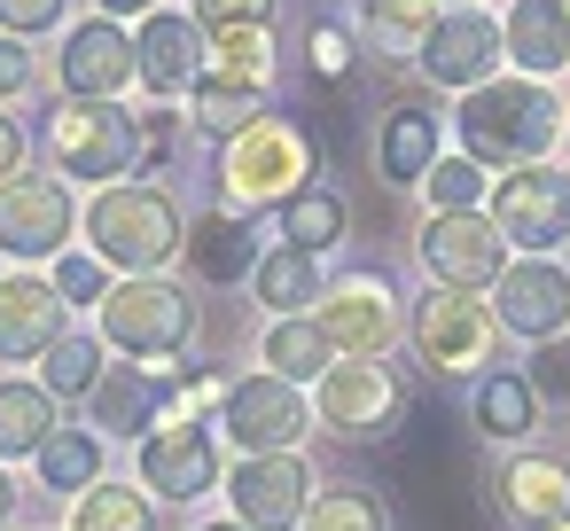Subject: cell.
<instances>
[{
	"label": "cell",
	"mask_w": 570,
	"mask_h": 531,
	"mask_svg": "<svg viewBox=\"0 0 570 531\" xmlns=\"http://www.w3.org/2000/svg\"><path fill=\"white\" fill-rule=\"evenodd\" d=\"M453 126H461V157H476L492 173H523V165H547V149L562 141L570 110L539 79H492V87L461 95Z\"/></svg>",
	"instance_id": "1"
},
{
	"label": "cell",
	"mask_w": 570,
	"mask_h": 531,
	"mask_svg": "<svg viewBox=\"0 0 570 531\" xmlns=\"http://www.w3.org/2000/svg\"><path fill=\"white\" fill-rule=\"evenodd\" d=\"M305 188H321V141L297 118H282V110H266L250 134H235L219 149V212H235V219L282 212Z\"/></svg>",
	"instance_id": "2"
},
{
	"label": "cell",
	"mask_w": 570,
	"mask_h": 531,
	"mask_svg": "<svg viewBox=\"0 0 570 531\" xmlns=\"http://www.w3.org/2000/svg\"><path fill=\"white\" fill-rule=\"evenodd\" d=\"M87 243L102 266H118L126 282H149L165 274L180 250H188V219L180 204L157 188V180H118V188H95L87 204Z\"/></svg>",
	"instance_id": "3"
},
{
	"label": "cell",
	"mask_w": 570,
	"mask_h": 531,
	"mask_svg": "<svg viewBox=\"0 0 570 531\" xmlns=\"http://www.w3.org/2000/svg\"><path fill=\"white\" fill-rule=\"evenodd\" d=\"M95 336H102L118 360H180V352L196 344V297H188L180 282H165V274L118 282V289L102 297Z\"/></svg>",
	"instance_id": "4"
},
{
	"label": "cell",
	"mask_w": 570,
	"mask_h": 531,
	"mask_svg": "<svg viewBox=\"0 0 570 531\" xmlns=\"http://www.w3.org/2000/svg\"><path fill=\"white\" fill-rule=\"evenodd\" d=\"M48 149L63 180H102L118 188L141 165V118L126 102H56L48 110Z\"/></svg>",
	"instance_id": "5"
},
{
	"label": "cell",
	"mask_w": 570,
	"mask_h": 531,
	"mask_svg": "<svg viewBox=\"0 0 570 531\" xmlns=\"http://www.w3.org/2000/svg\"><path fill=\"white\" fill-rule=\"evenodd\" d=\"M406 336H414V352H422L430 375H476V367L492 360L500 321H492V297H469V289H422L414 313H406Z\"/></svg>",
	"instance_id": "6"
},
{
	"label": "cell",
	"mask_w": 570,
	"mask_h": 531,
	"mask_svg": "<svg viewBox=\"0 0 570 531\" xmlns=\"http://www.w3.org/2000/svg\"><path fill=\"white\" fill-rule=\"evenodd\" d=\"M414 250L430 266V289H469V297H492V282L515 266V250L500 243L492 212H430Z\"/></svg>",
	"instance_id": "7"
},
{
	"label": "cell",
	"mask_w": 570,
	"mask_h": 531,
	"mask_svg": "<svg viewBox=\"0 0 570 531\" xmlns=\"http://www.w3.org/2000/svg\"><path fill=\"white\" fill-rule=\"evenodd\" d=\"M492 227L515 258H554L570 243V173L562 165H523L492 180Z\"/></svg>",
	"instance_id": "8"
},
{
	"label": "cell",
	"mask_w": 570,
	"mask_h": 531,
	"mask_svg": "<svg viewBox=\"0 0 570 531\" xmlns=\"http://www.w3.org/2000/svg\"><path fill=\"white\" fill-rule=\"evenodd\" d=\"M406 414V383L391 360H336L313 383V422L336 437H391Z\"/></svg>",
	"instance_id": "9"
},
{
	"label": "cell",
	"mask_w": 570,
	"mask_h": 531,
	"mask_svg": "<svg viewBox=\"0 0 570 531\" xmlns=\"http://www.w3.org/2000/svg\"><path fill=\"white\" fill-rule=\"evenodd\" d=\"M313 328L328 336V352H336V360H383V352L399 344L406 313H399V289H391L383 274H344V282H328V289H321Z\"/></svg>",
	"instance_id": "10"
},
{
	"label": "cell",
	"mask_w": 570,
	"mask_h": 531,
	"mask_svg": "<svg viewBox=\"0 0 570 531\" xmlns=\"http://www.w3.org/2000/svg\"><path fill=\"white\" fill-rule=\"evenodd\" d=\"M219 430L235 437V453L250 461V453H297L305 445V430H313V399L297 391V383H282V375H243V383H227V406H219Z\"/></svg>",
	"instance_id": "11"
},
{
	"label": "cell",
	"mask_w": 570,
	"mask_h": 531,
	"mask_svg": "<svg viewBox=\"0 0 570 531\" xmlns=\"http://www.w3.org/2000/svg\"><path fill=\"white\" fill-rule=\"evenodd\" d=\"M79 227V204L56 173H17V180H0V258H17V266H40V258H63Z\"/></svg>",
	"instance_id": "12"
},
{
	"label": "cell",
	"mask_w": 570,
	"mask_h": 531,
	"mask_svg": "<svg viewBox=\"0 0 570 531\" xmlns=\"http://www.w3.org/2000/svg\"><path fill=\"white\" fill-rule=\"evenodd\" d=\"M227 500H235V523H250V531H305L321 484H313L305 453H250L227 469Z\"/></svg>",
	"instance_id": "13"
},
{
	"label": "cell",
	"mask_w": 570,
	"mask_h": 531,
	"mask_svg": "<svg viewBox=\"0 0 570 531\" xmlns=\"http://www.w3.org/2000/svg\"><path fill=\"white\" fill-rule=\"evenodd\" d=\"M500 63H508V40H500V24H492L484 9H438V24H430V40H422V56H414V71H422L430 87H445V95L492 87Z\"/></svg>",
	"instance_id": "14"
},
{
	"label": "cell",
	"mask_w": 570,
	"mask_h": 531,
	"mask_svg": "<svg viewBox=\"0 0 570 531\" xmlns=\"http://www.w3.org/2000/svg\"><path fill=\"white\" fill-rule=\"evenodd\" d=\"M134 484L149 500H173V508L219 492V430L212 422H165V430H149L141 461H134Z\"/></svg>",
	"instance_id": "15"
},
{
	"label": "cell",
	"mask_w": 570,
	"mask_h": 531,
	"mask_svg": "<svg viewBox=\"0 0 570 531\" xmlns=\"http://www.w3.org/2000/svg\"><path fill=\"white\" fill-rule=\"evenodd\" d=\"M492 321H500V336H523L531 352L570 336V274H562V258H515L492 282Z\"/></svg>",
	"instance_id": "16"
},
{
	"label": "cell",
	"mask_w": 570,
	"mask_h": 531,
	"mask_svg": "<svg viewBox=\"0 0 570 531\" xmlns=\"http://www.w3.org/2000/svg\"><path fill=\"white\" fill-rule=\"evenodd\" d=\"M134 79H141V56H134V32H126V24H110V17L71 24V40H63V56H56L63 102H118Z\"/></svg>",
	"instance_id": "17"
},
{
	"label": "cell",
	"mask_w": 570,
	"mask_h": 531,
	"mask_svg": "<svg viewBox=\"0 0 570 531\" xmlns=\"http://www.w3.org/2000/svg\"><path fill=\"white\" fill-rule=\"evenodd\" d=\"M134 56H141V87H149L157 102H173V95H196V79L212 71V40H204V24H196V17H180V9H157V17H141V32H134Z\"/></svg>",
	"instance_id": "18"
},
{
	"label": "cell",
	"mask_w": 570,
	"mask_h": 531,
	"mask_svg": "<svg viewBox=\"0 0 570 531\" xmlns=\"http://www.w3.org/2000/svg\"><path fill=\"white\" fill-rule=\"evenodd\" d=\"M63 336H71V305L56 297V282H40V274H0V360H9V367L48 360Z\"/></svg>",
	"instance_id": "19"
},
{
	"label": "cell",
	"mask_w": 570,
	"mask_h": 531,
	"mask_svg": "<svg viewBox=\"0 0 570 531\" xmlns=\"http://www.w3.org/2000/svg\"><path fill=\"white\" fill-rule=\"evenodd\" d=\"M484 492H492V508H500L508 523L554 531V523L570 515V461H554V453H508Z\"/></svg>",
	"instance_id": "20"
},
{
	"label": "cell",
	"mask_w": 570,
	"mask_h": 531,
	"mask_svg": "<svg viewBox=\"0 0 570 531\" xmlns=\"http://www.w3.org/2000/svg\"><path fill=\"white\" fill-rule=\"evenodd\" d=\"M500 40H508V63L547 87L570 63V9L562 0H515V9L500 17Z\"/></svg>",
	"instance_id": "21"
},
{
	"label": "cell",
	"mask_w": 570,
	"mask_h": 531,
	"mask_svg": "<svg viewBox=\"0 0 570 531\" xmlns=\"http://www.w3.org/2000/svg\"><path fill=\"white\" fill-rule=\"evenodd\" d=\"M188 266H196V282H212V289H235L243 274H258V235H250V219H235V212H196L188 219V250H180Z\"/></svg>",
	"instance_id": "22"
},
{
	"label": "cell",
	"mask_w": 570,
	"mask_h": 531,
	"mask_svg": "<svg viewBox=\"0 0 570 531\" xmlns=\"http://www.w3.org/2000/svg\"><path fill=\"white\" fill-rule=\"evenodd\" d=\"M258 118H266V87H250V79L219 71V63H212V71L196 79V95H188V126H196V134H212L219 149H227L235 134H250Z\"/></svg>",
	"instance_id": "23"
},
{
	"label": "cell",
	"mask_w": 570,
	"mask_h": 531,
	"mask_svg": "<svg viewBox=\"0 0 570 531\" xmlns=\"http://www.w3.org/2000/svg\"><path fill=\"white\" fill-rule=\"evenodd\" d=\"M95 437L102 430H118V437H149L157 422H165V383L157 375H141V367H110L102 383H95Z\"/></svg>",
	"instance_id": "24"
},
{
	"label": "cell",
	"mask_w": 570,
	"mask_h": 531,
	"mask_svg": "<svg viewBox=\"0 0 570 531\" xmlns=\"http://www.w3.org/2000/svg\"><path fill=\"white\" fill-rule=\"evenodd\" d=\"M56 430H63V414H56L48 383H24V375L0 383V461H40V445Z\"/></svg>",
	"instance_id": "25"
},
{
	"label": "cell",
	"mask_w": 570,
	"mask_h": 531,
	"mask_svg": "<svg viewBox=\"0 0 570 531\" xmlns=\"http://www.w3.org/2000/svg\"><path fill=\"white\" fill-rule=\"evenodd\" d=\"M375 165H383L391 188H422L430 165H438V118L414 110V102L391 110V118H383V141H375Z\"/></svg>",
	"instance_id": "26"
},
{
	"label": "cell",
	"mask_w": 570,
	"mask_h": 531,
	"mask_svg": "<svg viewBox=\"0 0 570 531\" xmlns=\"http://www.w3.org/2000/svg\"><path fill=\"white\" fill-rule=\"evenodd\" d=\"M250 289H258V305H266L274 321H297L305 305H321V258H313V250H289V243H274V250L258 258Z\"/></svg>",
	"instance_id": "27"
},
{
	"label": "cell",
	"mask_w": 570,
	"mask_h": 531,
	"mask_svg": "<svg viewBox=\"0 0 570 531\" xmlns=\"http://www.w3.org/2000/svg\"><path fill=\"white\" fill-rule=\"evenodd\" d=\"M469 414H476V430H484L492 445H515V437H531V430H539V391H531L523 375L492 367V375H476Z\"/></svg>",
	"instance_id": "28"
},
{
	"label": "cell",
	"mask_w": 570,
	"mask_h": 531,
	"mask_svg": "<svg viewBox=\"0 0 570 531\" xmlns=\"http://www.w3.org/2000/svg\"><path fill=\"white\" fill-rule=\"evenodd\" d=\"M258 360H266V375H282V383H321L328 367H336V352H328V336L313 328V313H297V321H274L266 336H258Z\"/></svg>",
	"instance_id": "29"
},
{
	"label": "cell",
	"mask_w": 570,
	"mask_h": 531,
	"mask_svg": "<svg viewBox=\"0 0 570 531\" xmlns=\"http://www.w3.org/2000/svg\"><path fill=\"white\" fill-rule=\"evenodd\" d=\"M71 531H157V500L141 484H87L71 508Z\"/></svg>",
	"instance_id": "30"
},
{
	"label": "cell",
	"mask_w": 570,
	"mask_h": 531,
	"mask_svg": "<svg viewBox=\"0 0 570 531\" xmlns=\"http://www.w3.org/2000/svg\"><path fill=\"white\" fill-rule=\"evenodd\" d=\"M344 227H352V212H344V196L336 188H305L297 204H282V243L289 250H336L344 243Z\"/></svg>",
	"instance_id": "31"
},
{
	"label": "cell",
	"mask_w": 570,
	"mask_h": 531,
	"mask_svg": "<svg viewBox=\"0 0 570 531\" xmlns=\"http://www.w3.org/2000/svg\"><path fill=\"white\" fill-rule=\"evenodd\" d=\"M102 352H110V344H102L95 328H71V336L40 360V383L56 391V406H63V399H95V383L110 375V367H102Z\"/></svg>",
	"instance_id": "32"
},
{
	"label": "cell",
	"mask_w": 570,
	"mask_h": 531,
	"mask_svg": "<svg viewBox=\"0 0 570 531\" xmlns=\"http://www.w3.org/2000/svg\"><path fill=\"white\" fill-rule=\"evenodd\" d=\"M40 484H48V492H87V484H102V437H95V430H56V437L40 445Z\"/></svg>",
	"instance_id": "33"
},
{
	"label": "cell",
	"mask_w": 570,
	"mask_h": 531,
	"mask_svg": "<svg viewBox=\"0 0 570 531\" xmlns=\"http://www.w3.org/2000/svg\"><path fill=\"white\" fill-rule=\"evenodd\" d=\"M430 24H438V0H367V40L391 56H422Z\"/></svg>",
	"instance_id": "34"
},
{
	"label": "cell",
	"mask_w": 570,
	"mask_h": 531,
	"mask_svg": "<svg viewBox=\"0 0 570 531\" xmlns=\"http://www.w3.org/2000/svg\"><path fill=\"white\" fill-rule=\"evenodd\" d=\"M422 196H430V212H484L492 180H484V165H476V157H438V165H430V180H422Z\"/></svg>",
	"instance_id": "35"
},
{
	"label": "cell",
	"mask_w": 570,
	"mask_h": 531,
	"mask_svg": "<svg viewBox=\"0 0 570 531\" xmlns=\"http://www.w3.org/2000/svg\"><path fill=\"white\" fill-rule=\"evenodd\" d=\"M305 531H391V515H383V500H375L367 484H336V492L313 500Z\"/></svg>",
	"instance_id": "36"
},
{
	"label": "cell",
	"mask_w": 570,
	"mask_h": 531,
	"mask_svg": "<svg viewBox=\"0 0 570 531\" xmlns=\"http://www.w3.org/2000/svg\"><path fill=\"white\" fill-rule=\"evenodd\" d=\"M212 63L235 71V79H250V87H274V24H258V32H219V40H212Z\"/></svg>",
	"instance_id": "37"
},
{
	"label": "cell",
	"mask_w": 570,
	"mask_h": 531,
	"mask_svg": "<svg viewBox=\"0 0 570 531\" xmlns=\"http://www.w3.org/2000/svg\"><path fill=\"white\" fill-rule=\"evenodd\" d=\"M212 406H227V375H212V367L165 375V422H204ZM165 422H157V430H165Z\"/></svg>",
	"instance_id": "38"
},
{
	"label": "cell",
	"mask_w": 570,
	"mask_h": 531,
	"mask_svg": "<svg viewBox=\"0 0 570 531\" xmlns=\"http://www.w3.org/2000/svg\"><path fill=\"white\" fill-rule=\"evenodd\" d=\"M188 17L204 24V40H219V32H258V24H274V0H188Z\"/></svg>",
	"instance_id": "39"
},
{
	"label": "cell",
	"mask_w": 570,
	"mask_h": 531,
	"mask_svg": "<svg viewBox=\"0 0 570 531\" xmlns=\"http://www.w3.org/2000/svg\"><path fill=\"white\" fill-rule=\"evenodd\" d=\"M352 56H360V40H352L336 17H321V24L305 32V63H313V79H352Z\"/></svg>",
	"instance_id": "40"
},
{
	"label": "cell",
	"mask_w": 570,
	"mask_h": 531,
	"mask_svg": "<svg viewBox=\"0 0 570 531\" xmlns=\"http://www.w3.org/2000/svg\"><path fill=\"white\" fill-rule=\"evenodd\" d=\"M110 289H118V282H110V266H102V258H79V250H63V258H56V297H63V305H102Z\"/></svg>",
	"instance_id": "41"
},
{
	"label": "cell",
	"mask_w": 570,
	"mask_h": 531,
	"mask_svg": "<svg viewBox=\"0 0 570 531\" xmlns=\"http://www.w3.org/2000/svg\"><path fill=\"white\" fill-rule=\"evenodd\" d=\"M539 399H554V406H570V336H554V344H539L531 352V375H523Z\"/></svg>",
	"instance_id": "42"
},
{
	"label": "cell",
	"mask_w": 570,
	"mask_h": 531,
	"mask_svg": "<svg viewBox=\"0 0 570 531\" xmlns=\"http://www.w3.org/2000/svg\"><path fill=\"white\" fill-rule=\"evenodd\" d=\"M71 0H0V32L9 40H32V32H56Z\"/></svg>",
	"instance_id": "43"
},
{
	"label": "cell",
	"mask_w": 570,
	"mask_h": 531,
	"mask_svg": "<svg viewBox=\"0 0 570 531\" xmlns=\"http://www.w3.org/2000/svg\"><path fill=\"white\" fill-rule=\"evenodd\" d=\"M173 165V110H141V173Z\"/></svg>",
	"instance_id": "44"
},
{
	"label": "cell",
	"mask_w": 570,
	"mask_h": 531,
	"mask_svg": "<svg viewBox=\"0 0 570 531\" xmlns=\"http://www.w3.org/2000/svg\"><path fill=\"white\" fill-rule=\"evenodd\" d=\"M32 87V56H24V40H9V32H0V102H9V95H24Z\"/></svg>",
	"instance_id": "45"
},
{
	"label": "cell",
	"mask_w": 570,
	"mask_h": 531,
	"mask_svg": "<svg viewBox=\"0 0 570 531\" xmlns=\"http://www.w3.org/2000/svg\"><path fill=\"white\" fill-rule=\"evenodd\" d=\"M17 173H24V126L0 110V180H17Z\"/></svg>",
	"instance_id": "46"
},
{
	"label": "cell",
	"mask_w": 570,
	"mask_h": 531,
	"mask_svg": "<svg viewBox=\"0 0 570 531\" xmlns=\"http://www.w3.org/2000/svg\"><path fill=\"white\" fill-rule=\"evenodd\" d=\"M95 9H102L110 24H126V17H157V0H95Z\"/></svg>",
	"instance_id": "47"
},
{
	"label": "cell",
	"mask_w": 570,
	"mask_h": 531,
	"mask_svg": "<svg viewBox=\"0 0 570 531\" xmlns=\"http://www.w3.org/2000/svg\"><path fill=\"white\" fill-rule=\"evenodd\" d=\"M17 515V484H9V469H0V523Z\"/></svg>",
	"instance_id": "48"
},
{
	"label": "cell",
	"mask_w": 570,
	"mask_h": 531,
	"mask_svg": "<svg viewBox=\"0 0 570 531\" xmlns=\"http://www.w3.org/2000/svg\"><path fill=\"white\" fill-rule=\"evenodd\" d=\"M196 531H250V523H235V515H219V523H196Z\"/></svg>",
	"instance_id": "49"
},
{
	"label": "cell",
	"mask_w": 570,
	"mask_h": 531,
	"mask_svg": "<svg viewBox=\"0 0 570 531\" xmlns=\"http://www.w3.org/2000/svg\"><path fill=\"white\" fill-rule=\"evenodd\" d=\"M445 9H476V0H445Z\"/></svg>",
	"instance_id": "50"
},
{
	"label": "cell",
	"mask_w": 570,
	"mask_h": 531,
	"mask_svg": "<svg viewBox=\"0 0 570 531\" xmlns=\"http://www.w3.org/2000/svg\"><path fill=\"white\" fill-rule=\"evenodd\" d=\"M554 531H570V515H562V523H554Z\"/></svg>",
	"instance_id": "51"
},
{
	"label": "cell",
	"mask_w": 570,
	"mask_h": 531,
	"mask_svg": "<svg viewBox=\"0 0 570 531\" xmlns=\"http://www.w3.org/2000/svg\"><path fill=\"white\" fill-rule=\"evenodd\" d=\"M562 149H570V126H562Z\"/></svg>",
	"instance_id": "52"
}]
</instances>
